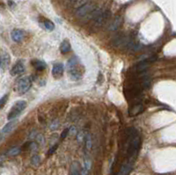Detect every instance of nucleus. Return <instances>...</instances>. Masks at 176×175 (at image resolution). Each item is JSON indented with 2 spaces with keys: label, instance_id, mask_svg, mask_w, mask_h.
Segmentation results:
<instances>
[{
  "label": "nucleus",
  "instance_id": "obj_13",
  "mask_svg": "<svg viewBox=\"0 0 176 175\" xmlns=\"http://www.w3.org/2000/svg\"><path fill=\"white\" fill-rule=\"evenodd\" d=\"M15 125H16V121H15V120H12V121H11L10 122H8V123L3 128V129H2V131H1L2 136H6V135H8V134L11 132V131L14 128Z\"/></svg>",
  "mask_w": 176,
  "mask_h": 175
},
{
  "label": "nucleus",
  "instance_id": "obj_22",
  "mask_svg": "<svg viewBox=\"0 0 176 175\" xmlns=\"http://www.w3.org/2000/svg\"><path fill=\"white\" fill-rule=\"evenodd\" d=\"M85 147L87 150L92 149V138L90 135H87L85 136Z\"/></svg>",
  "mask_w": 176,
  "mask_h": 175
},
{
  "label": "nucleus",
  "instance_id": "obj_1",
  "mask_svg": "<svg viewBox=\"0 0 176 175\" xmlns=\"http://www.w3.org/2000/svg\"><path fill=\"white\" fill-rule=\"evenodd\" d=\"M97 9L98 8L93 3L89 2L80 6L79 8L76 9L75 13H76V16L82 20H93Z\"/></svg>",
  "mask_w": 176,
  "mask_h": 175
},
{
  "label": "nucleus",
  "instance_id": "obj_26",
  "mask_svg": "<svg viewBox=\"0 0 176 175\" xmlns=\"http://www.w3.org/2000/svg\"><path fill=\"white\" fill-rule=\"evenodd\" d=\"M56 148H57V145H54V146H52V147L49 149V151H48V155H51V154H53V153L56 151Z\"/></svg>",
  "mask_w": 176,
  "mask_h": 175
},
{
  "label": "nucleus",
  "instance_id": "obj_24",
  "mask_svg": "<svg viewBox=\"0 0 176 175\" xmlns=\"http://www.w3.org/2000/svg\"><path fill=\"white\" fill-rule=\"evenodd\" d=\"M69 132H70V128H65L61 134V138H65Z\"/></svg>",
  "mask_w": 176,
  "mask_h": 175
},
{
  "label": "nucleus",
  "instance_id": "obj_8",
  "mask_svg": "<svg viewBox=\"0 0 176 175\" xmlns=\"http://www.w3.org/2000/svg\"><path fill=\"white\" fill-rule=\"evenodd\" d=\"M25 71V66L23 64L22 62H18L16 63L15 64L13 65V67L12 68L10 73L12 76L13 77H16V76H19L20 74H22L23 72Z\"/></svg>",
  "mask_w": 176,
  "mask_h": 175
},
{
  "label": "nucleus",
  "instance_id": "obj_25",
  "mask_svg": "<svg viewBox=\"0 0 176 175\" xmlns=\"http://www.w3.org/2000/svg\"><path fill=\"white\" fill-rule=\"evenodd\" d=\"M7 99H8V95H5L4 97H2V99H1V107L2 108L5 106V103L7 101Z\"/></svg>",
  "mask_w": 176,
  "mask_h": 175
},
{
  "label": "nucleus",
  "instance_id": "obj_23",
  "mask_svg": "<svg viewBox=\"0 0 176 175\" xmlns=\"http://www.w3.org/2000/svg\"><path fill=\"white\" fill-rule=\"evenodd\" d=\"M41 161V159H40V157L38 155H35L33 156V157L31 158V164L33 166H38L39 163Z\"/></svg>",
  "mask_w": 176,
  "mask_h": 175
},
{
  "label": "nucleus",
  "instance_id": "obj_17",
  "mask_svg": "<svg viewBox=\"0 0 176 175\" xmlns=\"http://www.w3.org/2000/svg\"><path fill=\"white\" fill-rule=\"evenodd\" d=\"M70 175H81L80 166L78 162H73L70 166Z\"/></svg>",
  "mask_w": 176,
  "mask_h": 175
},
{
  "label": "nucleus",
  "instance_id": "obj_20",
  "mask_svg": "<svg viewBox=\"0 0 176 175\" xmlns=\"http://www.w3.org/2000/svg\"><path fill=\"white\" fill-rule=\"evenodd\" d=\"M43 26L44 28L46 29L47 31H53L54 30V28H55V25L52 21L50 20H45L43 22Z\"/></svg>",
  "mask_w": 176,
  "mask_h": 175
},
{
  "label": "nucleus",
  "instance_id": "obj_10",
  "mask_svg": "<svg viewBox=\"0 0 176 175\" xmlns=\"http://www.w3.org/2000/svg\"><path fill=\"white\" fill-rule=\"evenodd\" d=\"M11 63V56L7 52H1V57H0V66H1V70L6 69Z\"/></svg>",
  "mask_w": 176,
  "mask_h": 175
},
{
  "label": "nucleus",
  "instance_id": "obj_7",
  "mask_svg": "<svg viewBox=\"0 0 176 175\" xmlns=\"http://www.w3.org/2000/svg\"><path fill=\"white\" fill-rule=\"evenodd\" d=\"M32 86V80L29 77L21 78L17 83V90L20 94H25Z\"/></svg>",
  "mask_w": 176,
  "mask_h": 175
},
{
  "label": "nucleus",
  "instance_id": "obj_12",
  "mask_svg": "<svg viewBox=\"0 0 176 175\" xmlns=\"http://www.w3.org/2000/svg\"><path fill=\"white\" fill-rule=\"evenodd\" d=\"M144 108L142 104H137L135 106H132L129 107V116H136V115L142 114L144 112Z\"/></svg>",
  "mask_w": 176,
  "mask_h": 175
},
{
  "label": "nucleus",
  "instance_id": "obj_11",
  "mask_svg": "<svg viewBox=\"0 0 176 175\" xmlns=\"http://www.w3.org/2000/svg\"><path fill=\"white\" fill-rule=\"evenodd\" d=\"M11 36L12 41L15 42H21L23 39L25 38V33L20 29H14L11 33Z\"/></svg>",
  "mask_w": 176,
  "mask_h": 175
},
{
  "label": "nucleus",
  "instance_id": "obj_14",
  "mask_svg": "<svg viewBox=\"0 0 176 175\" xmlns=\"http://www.w3.org/2000/svg\"><path fill=\"white\" fill-rule=\"evenodd\" d=\"M133 164H134V163H131V162H129V161L124 163V164L123 165V166H122V168H121V170H120L118 175H128V174L130 172L131 169H132Z\"/></svg>",
  "mask_w": 176,
  "mask_h": 175
},
{
  "label": "nucleus",
  "instance_id": "obj_9",
  "mask_svg": "<svg viewBox=\"0 0 176 175\" xmlns=\"http://www.w3.org/2000/svg\"><path fill=\"white\" fill-rule=\"evenodd\" d=\"M64 74V64L57 63L53 65L52 68V75L55 78H60Z\"/></svg>",
  "mask_w": 176,
  "mask_h": 175
},
{
  "label": "nucleus",
  "instance_id": "obj_3",
  "mask_svg": "<svg viewBox=\"0 0 176 175\" xmlns=\"http://www.w3.org/2000/svg\"><path fill=\"white\" fill-rule=\"evenodd\" d=\"M67 70L69 72V76L72 80H79L81 78L83 73L81 70L79 68V61L75 56H73L68 61Z\"/></svg>",
  "mask_w": 176,
  "mask_h": 175
},
{
  "label": "nucleus",
  "instance_id": "obj_5",
  "mask_svg": "<svg viewBox=\"0 0 176 175\" xmlns=\"http://www.w3.org/2000/svg\"><path fill=\"white\" fill-rule=\"evenodd\" d=\"M26 102L24 100H19L17 102L14 103V105L12 106V107L11 108L8 116H7V119L9 121H12V120H15V118L17 116H19L23 110L26 108Z\"/></svg>",
  "mask_w": 176,
  "mask_h": 175
},
{
  "label": "nucleus",
  "instance_id": "obj_16",
  "mask_svg": "<svg viewBox=\"0 0 176 175\" xmlns=\"http://www.w3.org/2000/svg\"><path fill=\"white\" fill-rule=\"evenodd\" d=\"M70 50V43L68 40H64L60 45V51L62 54H66Z\"/></svg>",
  "mask_w": 176,
  "mask_h": 175
},
{
  "label": "nucleus",
  "instance_id": "obj_18",
  "mask_svg": "<svg viewBox=\"0 0 176 175\" xmlns=\"http://www.w3.org/2000/svg\"><path fill=\"white\" fill-rule=\"evenodd\" d=\"M33 66H34V68H35L36 70H38V71H42V70H45V68H46L45 63H43V62H41V61H39V60H35V61L33 63Z\"/></svg>",
  "mask_w": 176,
  "mask_h": 175
},
{
  "label": "nucleus",
  "instance_id": "obj_19",
  "mask_svg": "<svg viewBox=\"0 0 176 175\" xmlns=\"http://www.w3.org/2000/svg\"><path fill=\"white\" fill-rule=\"evenodd\" d=\"M121 23H122V18L121 17H116L114 19V20L112 22V24L110 25L109 29H110V30H116V29L120 26Z\"/></svg>",
  "mask_w": 176,
  "mask_h": 175
},
{
  "label": "nucleus",
  "instance_id": "obj_15",
  "mask_svg": "<svg viewBox=\"0 0 176 175\" xmlns=\"http://www.w3.org/2000/svg\"><path fill=\"white\" fill-rule=\"evenodd\" d=\"M66 2L68 3V5H70V6H73L75 8H79L80 6L89 3V0H66Z\"/></svg>",
  "mask_w": 176,
  "mask_h": 175
},
{
  "label": "nucleus",
  "instance_id": "obj_21",
  "mask_svg": "<svg viewBox=\"0 0 176 175\" xmlns=\"http://www.w3.org/2000/svg\"><path fill=\"white\" fill-rule=\"evenodd\" d=\"M20 148H18V147H13V148H11L7 152H6V154L8 155V156H17L18 154H20Z\"/></svg>",
  "mask_w": 176,
  "mask_h": 175
},
{
  "label": "nucleus",
  "instance_id": "obj_4",
  "mask_svg": "<svg viewBox=\"0 0 176 175\" xmlns=\"http://www.w3.org/2000/svg\"><path fill=\"white\" fill-rule=\"evenodd\" d=\"M113 45L121 49H137L136 43L134 41H132L129 38H127L126 36H117L113 41Z\"/></svg>",
  "mask_w": 176,
  "mask_h": 175
},
{
  "label": "nucleus",
  "instance_id": "obj_2",
  "mask_svg": "<svg viewBox=\"0 0 176 175\" xmlns=\"http://www.w3.org/2000/svg\"><path fill=\"white\" fill-rule=\"evenodd\" d=\"M129 136H130L129 139V146H128V156H129L128 161L134 163L140 147V138L137 134L133 132H131Z\"/></svg>",
  "mask_w": 176,
  "mask_h": 175
},
{
  "label": "nucleus",
  "instance_id": "obj_6",
  "mask_svg": "<svg viewBox=\"0 0 176 175\" xmlns=\"http://www.w3.org/2000/svg\"><path fill=\"white\" fill-rule=\"evenodd\" d=\"M108 18H109V11H108L98 8L93 21L95 26H101L108 20Z\"/></svg>",
  "mask_w": 176,
  "mask_h": 175
}]
</instances>
